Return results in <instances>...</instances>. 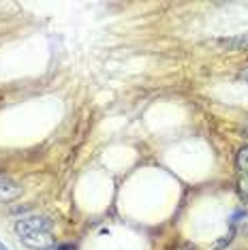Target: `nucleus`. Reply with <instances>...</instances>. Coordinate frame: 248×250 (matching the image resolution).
Wrapping results in <instances>:
<instances>
[{
  "mask_svg": "<svg viewBox=\"0 0 248 250\" xmlns=\"http://www.w3.org/2000/svg\"><path fill=\"white\" fill-rule=\"evenodd\" d=\"M240 77H242V79H244V82L248 83V66H246V69H244V71H242V73H240Z\"/></svg>",
  "mask_w": 248,
  "mask_h": 250,
  "instance_id": "nucleus-8",
  "label": "nucleus"
},
{
  "mask_svg": "<svg viewBox=\"0 0 248 250\" xmlns=\"http://www.w3.org/2000/svg\"><path fill=\"white\" fill-rule=\"evenodd\" d=\"M21 197V186L7 178H0V203H9Z\"/></svg>",
  "mask_w": 248,
  "mask_h": 250,
  "instance_id": "nucleus-3",
  "label": "nucleus"
},
{
  "mask_svg": "<svg viewBox=\"0 0 248 250\" xmlns=\"http://www.w3.org/2000/svg\"><path fill=\"white\" fill-rule=\"evenodd\" d=\"M223 45L227 49H248V32H244V35H238V37H231Z\"/></svg>",
  "mask_w": 248,
  "mask_h": 250,
  "instance_id": "nucleus-4",
  "label": "nucleus"
},
{
  "mask_svg": "<svg viewBox=\"0 0 248 250\" xmlns=\"http://www.w3.org/2000/svg\"><path fill=\"white\" fill-rule=\"evenodd\" d=\"M238 195L242 201H248V173H244L238 180Z\"/></svg>",
  "mask_w": 248,
  "mask_h": 250,
  "instance_id": "nucleus-6",
  "label": "nucleus"
},
{
  "mask_svg": "<svg viewBox=\"0 0 248 250\" xmlns=\"http://www.w3.org/2000/svg\"><path fill=\"white\" fill-rule=\"evenodd\" d=\"M235 167H238L242 173H248V146L238 150V154H235Z\"/></svg>",
  "mask_w": 248,
  "mask_h": 250,
  "instance_id": "nucleus-5",
  "label": "nucleus"
},
{
  "mask_svg": "<svg viewBox=\"0 0 248 250\" xmlns=\"http://www.w3.org/2000/svg\"><path fill=\"white\" fill-rule=\"evenodd\" d=\"M54 220H49L47 216H24L15 223V233L20 237L28 235V233H37V231H52Z\"/></svg>",
  "mask_w": 248,
  "mask_h": 250,
  "instance_id": "nucleus-1",
  "label": "nucleus"
},
{
  "mask_svg": "<svg viewBox=\"0 0 248 250\" xmlns=\"http://www.w3.org/2000/svg\"><path fill=\"white\" fill-rule=\"evenodd\" d=\"M54 250H77V248L73 244H62V246H56Z\"/></svg>",
  "mask_w": 248,
  "mask_h": 250,
  "instance_id": "nucleus-7",
  "label": "nucleus"
},
{
  "mask_svg": "<svg viewBox=\"0 0 248 250\" xmlns=\"http://www.w3.org/2000/svg\"><path fill=\"white\" fill-rule=\"evenodd\" d=\"M0 250H9V248H7V246H4V244H2V242H0Z\"/></svg>",
  "mask_w": 248,
  "mask_h": 250,
  "instance_id": "nucleus-9",
  "label": "nucleus"
},
{
  "mask_svg": "<svg viewBox=\"0 0 248 250\" xmlns=\"http://www.w3.org/2000/svg\"><path fill=\"white\" fill-rule=\"evenodd\" d=\"M21 244L26 248L32 250H49L56 246V237L52 235V231H37V233H28V235L20 237Z\"/></svg>",
  "mask_w": 248,
  "mask_h": 250,
  "instance_id": "nucleus-2",
  "label": "nucleus"
}]
</instances>
